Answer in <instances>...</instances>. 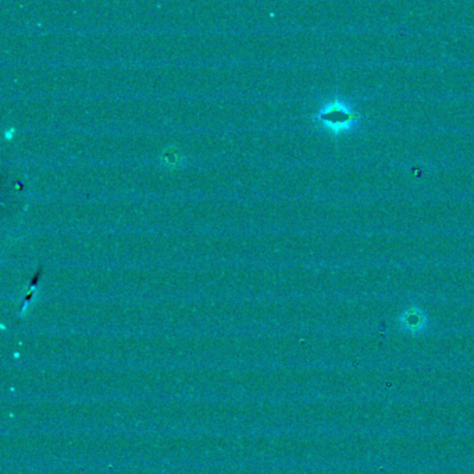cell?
<instances>
[{"label": "cell", "instance_id": "cell-1", "mask_svg": "<svg viewBox=\"0 0 474 474\" xmlns=\"http://www.w3.org/2000/svg\"><path fill=\"white\" fill-rule=\"evenodd\" d=\"M353 118L355 113L341 102H334L331 105L326 106L318 113V120L334 132L348 130L349 126L353 123Z\"/></svg>", "mask_w": 474, "mask_h": 474}, {"label": "cell", "instance_id": "cell-2", "mask_svg": "<svg viewBox=\"0 0 474 474\" xmlns=\"http://www.w3.org/2000/svg\"><path fill=\"white\" fill-rule=\"evenodd\" d=\"M406 321H408V326L419 327L420 323H423V317L419 315V311H413V312L406 313Z\"/></svg>", "mask_w": 474, "mask_h": 474}]
</instances>
